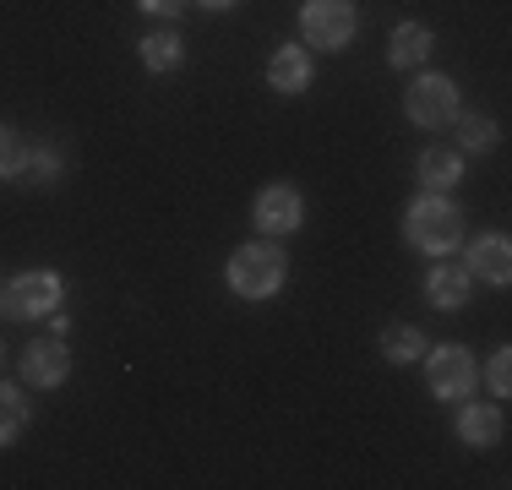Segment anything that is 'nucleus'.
Listing matches in <instances>:
<instances>
[{"mask_svg": "<svg viewBox=\"0 0 512 490\" xmlns=\"http://www.w3.org/2000/svg\"><path fill=\"white\" fill-rule=\"evenodd\" d=\"M463 180V158L453 147H425L420 153V186L425 191H453Z\"/></svg>", "mask_w": 512, "mask_h": 490, "instance_id": "nucleus-14", "label": "nucleus"}, {"mask_svg": "<svg viewBox=\"0 0 512 490\" xmlns=\"http://www.w3.org/2000/svg\"><path fill=\"white\" fill-rule=\"evenodd\" d=\"M474 376H480V371H474V354L458 349V343H436V349L425 354V382H431V392L442 403L474 392Z\"/></svg>", "mask_w": 512, "mask_h": 490, "instance_id": "nucleus-6", "label": "nucleus"}, {"mask_svg": "<svg viewBox=\"0 0 512 490\" xmlns=\"http://www.w3.org/2000/svg\"><path fill=\"white\" fill-rule=\"evenodd\" d=\"M66 175V153L60 147H33V153H22V169H17V180H28V186H55V180Z\"/></svg>", "mask_w": 512, "mask_h": 490, "instance_id": "nucleus-16", "label": "nucleus"}, {"mask_svg": "<svg viewBox=\"0 0 512 490\" xmlns=\"http://www.w3.org/2000/svg\"><path fill=\"white\" fill-rule=\"evenodd\" d=\"M60 300H66V278L44 273V267L17 273L6 289H0V311H6L11 322H39V316H55Z\"/></svg>", "mask_w": 512, "mask_h": 490, "instance_id": "nucleus-3", "label": "nucleus"}, {"mask_svg": "<svg viewBox=\"0 0 512 490\" xmlns=\"http://www.w3.org/2000/svg\"><path fill=\"white\" fill-rule=\"evenodd\" d=\"M300 28H306V44H316V49H344L355 39L360 17L349 0H306L300 6Z\"/></svg>", "mask_w": 512, "mask_h": 490, "instance_id": "nucleus-4", "label": "nucleus"}, {"mask_svg": "<svg viewBox=\"0 0 512 490\" xmlns=\"http://www.w3.org/2000/svg\"><path fill=\"white\" fill-rule=\"evenodd\" d=\"M22 153H28V147H22V137H17L11 126H0V180H17Z\"/></svg>", "mask_w": 512, "mask_h": 490, "instance_id": "nucleus-20", "label": "nucleus"}, {"mask_svg": "<svg viewBox=\"0 0 512 490\" xmlns=\"http://www.w3.org/2000/svg\"><path fill=\"white\" fill-rule=\"evenodd\" d=\"M207 11H229V6H240V0H202Z\"/></svg>", "mask_w": 512, "mask_h": 490, "instance_id": "nucleus-23", "label": "nucleus"}, {"mask_svg": "<svg viewBox=\"0 0 512 490\" xmlns=\"http://www.w3.org/2000/svg\"><path fill=\"white\" fill-rule=\"evenodd\" d=\"M469 278L485 284H507L512 278V240L507 235H480L469 245Z\"/></svg>", "mask_w": 512, "mask_h": 490, "instance_id": "nucleus-10", "label": "nucleus"}, {"mask_svg": "<svg viewBox=\"0 0 512 490\" xmlns=\"http://www.w3.org/2000/svg\"><path fill=\"white\" fill-rule=\"evenodd\" d=\"M300 224H306V196L295 186L256 191V229H262V235H295Z\"/></svg>", "mask_w": 512, "mask_h": 490, "instance_id": "nucleus-7", "label": "nucleus"}, {"mask_svg": "<svg viewBox=\"0 0 512 490\" xmlns=\"http://www.w3.org/2000/svg\"><path fill=\"white\" fill-rule=\"evenodd\" d=\"M425 349H431V343H425V333H420L414 322H393V327L382 333V354H387L393 365H414Z\"/></svg>", "mask_w": 512, "mask_h": 490, "instance_id": "nucleus-17", "label": "nucleus"}, {"mask_svg": "<svg viewBox=\"0 0 512 490\" xmlns=\"http://www.w3.org/2000/svg\"><path fill=\"white\" fill-rule=\"evenodd\" d=\"M311 55L306 49H295V44H284V49H273V60H267V88H278V93H306L311 88Z\"/></svg>", "mask_w": 512, "mask_h": 490, "instance_id": "nucleus-11", "label": "nucleus"}, {"mask_svg": "<svg viewBox=\"0 0 512 490\" xmlns=\"http://www.w3.org/2000/svg\"><path fill=\"white\" fill-rule=\"evenodd\" d=\"M469 289H474V278H469V267H458V262H436L431 278H425V300H431L436 311H463V305H469Z\"/></svg>", "mask_w": 512, "mask_h": 490, "instance_id": "nucleus-9", "label": "nucleus"}, {"mask_svg": "<svg viewBox=\"0 0 512 490\" xmlns=\"http://www.w3.org/2000/svg\"><path fill=\"white\" fill-rule=\"evenodd\" d=\"M404 109H409L414 126H431V131L453 126V115H458V82H453V77H442V71H436V77L409 82Z\"/></svg>", "mask_w": 512, "mask_h": 490, "instance_id": "nucleus-5", "label": "nucleus"}, {"mask_svg": "<svg viewBox=\"0 0 512 490\" xmlns=\"http://www.w3.org/2000/svg\"><path fill=\"white\" fill-rule=\"evenodd\" d=\"M485 382H491V392H512V354L496 349L491 365H485Z\"/></svg>", "mask_w": 512, "mask_h": 490, "instance_id": "nucleus-21", "label": "nucleus"}, {"mask_svg": "<svg viewBox=\"0 0 512 490\" xmlns=\"http://www.w3.org/2000/svg\"><path fill=\"white\" fill-rule=\"evenodd\" d=\"M507 431L502 409H491V403H469V409L458 414V436L469 441V447H496Z\"/></svg>", "mask_w": 512, "mask_h": 490, "instance_id": "nucleus-13", "label": "nucleus"}, {"mask_svg": "<svg viewBox=\"0 0 512 490\" xmlns=\"http://www.w3.org/2000/svg\"><path fill=\"white\" fill-rule=\"evenodd\" d=\"M453 120H458V142L469 147V153H491L496 137H502L491 115H453Z\"/></svg>", "mask_w": 512, "mask_h": 490, "instance_id": "nucleus-19", "label": "nucleus"}, {"mask_svg": "<svg viewBox=\"0 0 512 490\" xmlns=\"http://www.w3.org/2000/svg\"><path fill=\"white\" fill-rule=\"evenodd\" d=\"M71 376V349L60 338H44V343H28L22 349V382L28 387H60Z\"/></svg>", "mask_w": 512, "mask_h": 490, "instance_id": "nucleus-8", "label": "nucleus"}, {"mask_svg": "<svg viewBox=\"0 0 512 490\" xmlns=\"http://www.w3.org/2000/svg\"><path fill=\"white\" fill-rule=\"evenodd\" d=\"M284 273H289V256L278 251L273 240H251L229 256V289L240 300H267V294L284 289Z\"/></svg>", "mask_w": 512, "mask_h": 490, "instance_id": "nucleus-2", "label": "nucleus"}, {"mask_svg": "<svg viewBox=\"0 0 512 490\" xmlns=\"http://www.w3.org/2000/svg\"><path fill=\"white\" fill-rule=\"evenodd\" d=\"M431 49H436V33L425 28V22H398L393 39H387V60H393L398 71H409V66H420Z\"/></svg>", "mask_w": 512, "mask_h": 490, "instance_id": "nucleus-12", "label": "nucleus"}, {"mask_svg": "<svg viewBox=\"0 0 512 490\" xmlns=\"http://www.w3.org/2000/svg\"><path fill=\"white\" fill-rule=\"evenodd\" d=\"M28 420H33V409H28V398H22L17 387H6L0 382V447H11L22 431H28Z\"/></svg>", "mask_w": 512, "mask_h": 490, "instance_id": "nucleus-18", "label": "nucleus"}, {"mask_svg": "<svg viewBox=\"0 0 512 490\" xmlns=\"http://www.w3.org/2000/svg\"><path fill=\"white\" fill-rule=\"evenodd\" d=\"M142 11H148V17H180V11H186V0H137Z\"/></svg>", "mask_w": 512, "mask_h": 490, "instance_id": "nucleus-22", "label": "nucleus"}, {"mask_svg": "<svg viewBox=\"0 0 512 490\" xmlns=\"http://www.w3.org/2000/svg\"><path fill=\"white\" fill-rule=\"evenodd\" d=\"M404 235H409V245H420L425 256L458 251V240H463V207H458L447 191H425L420 202L409 207Z\"/></svg>", "mask_w": 512, "mask_h": 490, "instance_id": "nucleus-1", "label": "nucleus"}, {"mask_svg": "<svg viewBox=\"0 0 512 490\" xmlns=\"http://www.w3.org/2000/svg\"><path fill=\"white\" fill-rule=\"evenodd\" d=\"M137 49H142V66L158 71V77H164V71H180V66H186V44H180V33H148V39H142Z\"/></svg>", "mask_w": 512, "mask_h": 490, "instance_id": "nucleus-15", "label": "nucleus"}]
</instances>
